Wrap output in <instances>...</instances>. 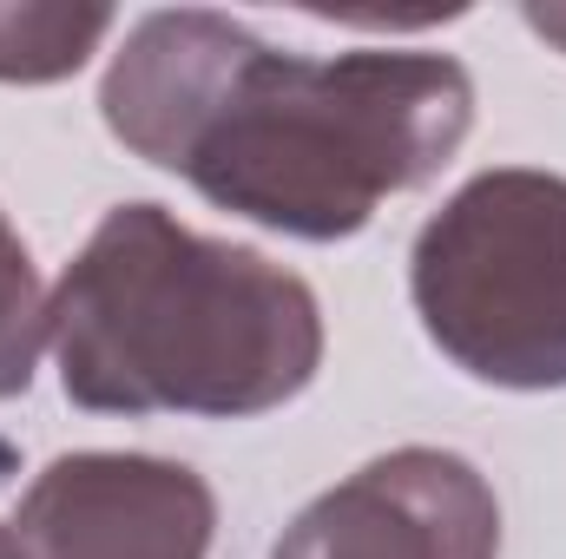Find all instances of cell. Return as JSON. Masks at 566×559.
<instances>
[{
	"label": "cell",
	"mask_w": 566,
	"mask_h": 559,
	"mask_svg": "<svg viewBox=\"0 0 566 559\" xmlns=\"http://www.w3.org/2000/svg\"><path fill=\"white\" fill-rule=\"evenodd\" d=\"M409 296L461 376L566 389V178L534 165L468 178L409 251Z\"/></svg>",
	"instance_id": "cell-3"
},
{
	"label": "cell",
	"mask_w": 566,
	"mask_h": 559,
	"mask_svg": "<svg viewBox=\"0 0 566 559\" xmlns=\"http://www.w3.org/2000/svg\"><path fill=\"white\" fill-rule=\"evenodd\" d=\"M0 559H20V547H13V527H0Z\"/></svg>",
	"instance_id": "cell-9"
},
{
	"label": "cell",
	"mask_w": 566,
	"mask_h": 559,
	"mask_svg": "<svg viewBox=\"0 0 566 559\" xmlns=\"http://www.w3.org/2000/svg\"><path fill=\"white\" fill-rule=\"evenodd\" d=\"M106 133L277 238H356L422 191L474 126V80L422 46L277 53L211 7L145 13L99 86Z\"/></svg>",
	"instance_id": "cell-1"
},
{
	"label": "cell",
	"mask_w": 566,
	"mask_h": 559,
	"mask_svg": "<svg viewBox=\"0 0 566 559\" xmlns=\"http://www.w3.org/2000/svg\"><path fill=\"white\" fill-rule=\"evenodd\" d=\"M521 20H527L541 40H554V46L566 53V7H521Z\"/></svg>",
	"instance_id": "cell-8"
},
{
	"label": "cell",
	"mask_w": 566,
	"mask_h": 559,
	"mask_svg": "<svg viewBox=\"0 0 566 559\" xmlns=\"http://www.w3.org/2000/svg\"><path fill=\"white\" fill-rule=\"evenodd\" d=\"M46 289L40 271L20 244V231L7 224L0 211V402L27 395L33 389V369H40V349L53 342V316H46Z\"/></svg>",
	"instance_id": "cell-7"
},
{
	"label": "cell",
	"mask_w": 566,
	"mask_h": 559,
	"mask_svg": "<svg viewBox=\"0 0 566 559\" xmlns=\"http://www.w3.org/2000/svg\"><path fill=\"white\" fill-rule=\"evenodd\" d=\"M46 316L60 389L93 415H271L323 369L316 289L165 204H113Z\"/></svg>",
	"instance_id": "cell-2"
},
{
	"label": "cell",
	"mask_w": 566,
	"mask_h": 559,
	"mask_svg": "<svg viewBox=\"0 0 566 559\" xmlns=\"http://www.w3.org/2000/svg\"><path fill=\"white\" fill-rule=\"evenodd\" d=\"M211 540L218 494L158 454H60L13 514L20 559H205Z\"/></svg>",
	"instance_id": "cell-4"
},
{
	"label": "cell",
	"mask_w": 566,
	"mask_h": 559,
	"mask_svg": "<svg viewBox=\"0 0 566 559\" xmlns=\"http://www.w3.org/2000/svg\"><path fill=\"white\" fill-rule=\"evenodd\" d=\"M271 559H501V500L448 447H396L316 494Z\"/></svg>",
	"instance_id": "cell-5"
},
{
	"label": "cell",
	"mask_w": 566,
	"mask_h": 559,
	"mask_svg": "<svg viewBox=\"0 0 566 559\" xmlns=\"http://www.w3.org/2000/svg\"><path fill=\"white\" fill-rule=\"evenodd\" d=\"M113 33V7H60V0H0V80L53 86L93 60Z\"/></svg>",
	"instance_id": "cell-6"
}]
</instances>
